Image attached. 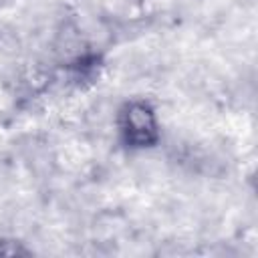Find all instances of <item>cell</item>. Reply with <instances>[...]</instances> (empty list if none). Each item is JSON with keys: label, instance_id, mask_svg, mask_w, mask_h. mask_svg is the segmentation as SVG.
Here are the masks:
<instances>
[{"label": "cell", "instance_id": "cell-1", "mask_svg": "<svg viewBox=\"0 0 258 258\" xmlns=\"http://www.w3.org/2000/svg\"><path fill=\"white\" fill-rule=\"evenodd\" d=\"M119 131L123 139L131 147H147L157 141V117L149 103L145 101H129L121 107L117 119Z\"/></svg>", "mask_w": 258, "mask_h": 258}]
</instances>
